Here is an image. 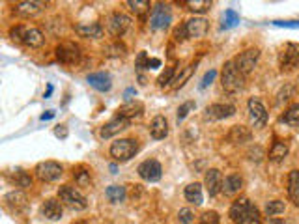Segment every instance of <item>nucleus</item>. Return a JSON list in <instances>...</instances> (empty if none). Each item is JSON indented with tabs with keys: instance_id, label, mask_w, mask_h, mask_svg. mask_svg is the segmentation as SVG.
Segmentation results:
<instances>
[{
	"instance_id": "obj_1",
	"label": "nucleus",
	"mask_w": 299,
	"mask_h": 224,
	"mask_svg": "<svg viewBox=\"0 0 299 224\" xmlns=\"http://www.w3.org/2000/svg\"><path fill=\"white\" fill-rule=\"evenodd\" d=\"M10 38L17 43H23V45L30 47V49H40V47L45 45V36L40 28H34V26H13L10 30Z\"/></svg>"
},
{
	"instance_id": "obj_2",
	"label": "nucleus",
	"mask_w": 299,
	"mask_h": 224,
	"mask_svg": "<svg viewBox=\"0 0 299 224\" xmlns=\"http://www.w3.org/2000/svg\"><path fill=\"white\" fill-rule=\"evenodd\" d=\"M221 84L226 93H237L245 88V77L237 71L234 60L224 62L223 71H221Z\"/></svg>"
},
{
	"instance_id": "obj_3",
	"label": "nucleus",
	"mask_w": 299,
	"mask_h": 224,
	"mask_svg": "<svg viewBox=\"0 0 299 224\" xmlns=\"http://www.w3.org/2000/svg\"><path fill=\"white\" fill-rule=\"evenodd\" d=\"M138 149H140V144L135 138H118L110 144L109 153L116 163H126L137 155Z\"/></svg>"
},
{
	"instance_id": "obj_4",
	"label": "nucleus",
	"mask_w": 299,
	"mask_h": 224,
	"mask_svg": "<svg viewBox=\"0 0 299 224\" xmlns=\"http://www.w3.org/2000/svg\"><path fill=\"white\" fill-rule=\"evenodd\" d=\"M58 200L62 202L66 207L73 209V211H84L88 207V200L84 198V195L79 189L71 187V185L58 187Z\"/></svg>"
},
{
	"instance_id": "obj_5",
	"label": "nucleus",
	"mask_w": 299,
	"mask_h": 224,
	"mask_svg": "<svg viewBox=\"0 0 299 224\" xmlns=\"http://www.w3.org/2000/svg\"><path fill=\"white\" fill-rule=\"evenodd\" d=\"M172 23V10L168 4L165 2H159L152 8V13H150V28L159 32V30H167Z\"/></svg>"
},
{
	"instance_id": "obj_6",
	"label": "nucleus",
	"mask_w": 299,
	"mask_h": 224,
	"mask_svg": "<svg viewBox=\"0 0 299 224\" xmlns=\"http://www.w3.org/2000/svg\"><path fill=\"white\" fill-rule=\"evenodd\" d=\"M34 172H36V178L40 179V181H43V183H52V181H58V179L62 178L64 168H62V165L56 161H41L36 165Z\"/></svg>"
},
{
	"instance_id": "obj_7",
	"label": "nucleus",
	"mask_w": 299,
	"mask_h": 224,
	"mask_svg": "<svg viewBox=\"0 0 299 224\" xmlns=\"http://www.w3.org/2000/svg\"><path fill=\"white\" fill-rule=\"evenodd\" d=\"M279 66L282 73H290L299 68V45L297 43H286L282 52L279 54Z\"/></svg>"
},
{
	"instance_id": "obj_8",
	"label": "nucleus",
	"mask_w": 299,
	"mask_h": 224,
	"mask_svg": "<svg viewBox=\"0 0 299 224\" xmlns=\"http://www.w3.org/2000/svg\"><path fill=\"white\" fill-rule=\"evenodd\" d=\"M129 26H131V17L126 15V13L112 12L109 17H107V30H109V34L114 36V38H122V36L129 30Z\"/></svg>"
},
{
	"instance_id": "obj_9",
	"label": "nucleus",
	"mask_w": 299,
	"mask_h": 224,
	"mask_svg": "<svg viewBox=\"0 0 299 224\" xmlns=\"http://www.w3.org/2000/svg\"><path fill=\"white\" fill-rule=\"evenodd\" d=\"M258 58H260V51L258 49H247V51L240 52V56H236L234 63H236L237 71L243 75V77H247L254 68H256V63H258Z\"/></svg>"
},
{
	"instance_id": "obj_10",
	"label": "nucleus",
	"mask_w": 299,
	"mask_h": 224,
	"mask_svg": "<svg viewBox=\"0 0 299 224\" xmlns=\"http://www.w3.org/2000/svg\"><path fill=\"white\" fill-rule=\"evenodd\" d=\"M138 176L144 179V181H148V183H156L159 181L163 176V168H161V163L156 161V159H146L138 165L137 168Z\"/></svg>"
},
{
	"instance_id": "obj_11",
	"label": "nucleus",
	"mask_w": 299,
	"mask_h": 224,
	"mask_svg": "<svg viewBox=\"0 0 299 224\" xmlns=\"http://www.w3.org/2000/svg\"><path fill=\"white\" fill-rule=\"evenodd\" d=\"M247 109H249L251 123H253L256 129L265 127V123H267V110H265L264 103H262L258 98H251L247 103Z\"/></svg>"
},
{
	"instance_id": "obj_12",
	"label": "nucleus",
	"mask_w": 299,
	"mask_h": 224,
	"mask_svg": "<svg viewBox=\"0 0 299 224\" xmlns=\"http://www.w3.org/2000/svg\"><path fill=\"white\" fill-rule=\"evenodd\" d=\"M56 58L58 62L66 63V66L77 63L81 58V49H79V45H75L73 41H64L56 47Z\"/></svg>"
},
{
	"instance_id": "obj_13",
	"label": "nucleus",
	"mask_w": 299,
	"mask_h": 224,
	"mask_svg": "<svg viewBox=\"0 0 299 224\" xmlns=\"http://www.w3.org/2000/svg\"><path fill=\"white\" fill-rule=\"evenodd\" d=\"M45 6H47L45 2H38V0H21L17 4H13L12 12L15 13V15H19V17L28 19L43 12Z\"/></svg>"
},
{
	"instance_id": "obj_14",
	"label": "nucleus",
	"mask_w": 299,
	"mask_h": 224,
	"mask_svg": "<svg viewBox=\"0 0 299 224\" xmlns=\"http://www.w3.org/2000/svg\"><path fill=\"white\" fill-rule=\"evenodd\" d=\"M236 114V107L230 103H213L210 107H206V114L204 118L210 121H219V120H226L230 116Z\"/></svg>"
},
{
	"instance_id": "obj_15",
	"label": "nucleus",
	"mask_w": 299,
	"mask_h": 224,
	"mask_svg": "<svg viewBox=\"0 0 299 224\" xmlns=\"http://www.w3.org/2000/svg\"><path fill=\"white\" fill-rule=\"evenodd\" d=\"M127 127H129V120L122 118V116H114V118L107 121L105 125H101V129H99V137L103 138V140H107V138L116 137L118 133L126 131Z\"/></svg>"
},
{
	"instance_id": "obj_16",
	"label": "nucleus",
	"mask_w": 299,
	"mask_h": 224,
	"mask_svg": "<svg viewBox=\"0 0 299 224\" xmlns=\"http://www.w3.org/2000/svg\"><path fill=\"white\" fill-rule=\"evenodd\" d=\"M210 30V23L202 17H193L189 21H185V32H187V38L191 40H200L207 34Z\"/></svg>"
},
{
	"instance_id": "obj_17",
	"label": "nucleus",
	"mask_w": 299,
	"mask_h": 224,
	"mask_svg": "<svg viewBox=\"0 0 299 224\" xmlns=\"http://www.w3.org/2000/svg\"><path fill=\"white\" fill-rule=\"evenodd\" d=\"M73 28L81 38L86 40H101L105 34V28L99 23H77Z\"/></svg>"
},
{
	"instance_id": "obj_18",
	"label": "nucleus",
	"mask_w": 299,
	"mask_h": 224,
	"mask_svg": "<svg viewBox=\"0 0 299 224\" xmlns=\"http://www.w3.org/2000/svg\"><path fill=\"white\" fill-rule=\"evenodd\" d=\"M86 82L98 92H109L112 88V77L107 71H96L86 77Z\"/></svg>"
},
{
	"instance_id": "obj_19",
	"label": "nucleus",
	"mask_w": 299,
	"mask_h": 224,
	"mask_svg": "<svg viewBox=\"0 0 299 224\" xmlns=\"http://www.w3.org/2000/svg\"><path fill=\"white\" fill-rule=\"evenodd\" d=\"M204 185H206L207 195L217 196L223 190V174H221V170L210 168L206 172V178H204Z\"/></svg>"
},
{
	"instance_id": "obj_20",
	"label": "nucleus",
	"mask_w": 299,
	"mask_h": 224,
	"mask_svg": "<svg viewBox=\"0 0 299 224\" xmlns=\"http://www.w3.org/2000/svg\"><path fill=\"white\" fill-rule=\"evenodd\" d=\"M64 213V204L56 198H49V200L43 202L41 206V215L49 220H60Z\"/></svg>"
},
{
	"instance_id": "obj_21",
	"label": "nucleus",
	"mask_w": 299,
	"mask_h": 224,
	"mask_svg": "<svg viewBox=\"0 0 299 224\" xmlns=\"http://www.w3.org/2000/svg\"><path fill=\"white\" fill-rule=\"evenodd\" d=\"M150 135L154 140H163V138L168 137V121L165 116H156L152 123H150Z\"/></svg>"
},
{
	"instance_id": "obj_22",
	"label": "nucleus",
	"mask_w": 299,
	"mask_h": 224,
	"mask_svg": "<svg viewBox=\"0 0 299 224\" xmlns=\"http://www.w3.org/2000/svg\"><path fill=\"white\" fill-rule=\"evenodd\" d=\"M142 112H144V105L140 101H126L120 109L116 110V116H122L126 120H133V118L142 116Z\"/></svg>"
},
{
	"instance_id": "obj_23",
	"label": "nucleus",
	"mask_w": 299,
	"mask_h": 224,
	"mask_svg": "<svg viewBox=\"0 0 299 224\" xmlns=\"http://www.w3.org/2000/svg\"><path fill=\"white\" fill-rule=\"evenodd\" d=\"M243 189V178L240 174H230L223 179V193L226 196H234Z\"/></svg>"
},
{
	"instance_id": "obj_24",
	"label": "nucleus",
	"mask_w": 299,
	"mask_h": 224,
	"mask_svg": "<svg viewBox=\"0 0 299 224\" xmlns=\"http://www.w3.org/2000/svg\"><path fill=\"white\" fill-rule=\"evenodd\" d=\"M251 138H253V133L251 129L245 125H234L228 133V140L232 144H245V142H251Z\"/></svg>"
},
{
	"instance_id": "obj_25",
	"label": "nucleus",
	"mask_w": 299,
	"mask_h": 224,
	"mask_svg": "<svg viewBox=\"0 0 299 224\" xmlns=\"http://www.w3.org/2000/svg\"><path fill=\"white\" fill-rule=\"evenodd\" d=\"M288 151H290L288 142H284V140H275L270 149V153H267V159L273 163H281V161H284V157L288 155Z\"/></svg>"
},
{
	"instance_id": "obj_26",
	"label": "nucleus",
	"mask_w": 299,
	"mask_h": 224,
	"mask_svg": "<svg viewBox=\"0 0 299 224\" xmlns=\"http://www.w3.org/2000/svg\"><path fill=\"white\" fill-rule=\"evenodd\" d=\"M288 196L293 206L299 207V170H292L288 174Z\"/></svg>"
},
{
	"instance_id": "obj_27",
	"label": "nucleus",
	"mask_w": 299,
	"mask_h": 224,
	"mask_svg": "<svg viewBox=\"0 0 299 224\" xmlns=\"http://www.w3.org/2000/svg\"><path fill=\"white\" fill-rule=\"evenodd\" d=\"M185 200L189 204H195V206H200L204 202V195H202V185L200 183H189L184 190Z\"/></svg>"
},
{
	"instance_id": "obj_28",
	"label": "nucleus",
	"mask_w": 299,
	"mask_h": 224,
	"mask_svg": "<svg viewBox=\"0 0 299 224\" xmlns=\"http://www.w3.org/2000/svg\"><path fill=\"white\" fill-rule=\"evenodd\" d=\"M251 206H253V204L249 202V198L242 196V198H237V200L232 202V206H230V211H228V215H230L232 220H237V218L242 217L243 213L247 211V209H249Z\"/></svg>"
},
{
	"instance_id": "obj_29",
	"label": "nucleus",
	"mask_w": 299,
	"mask_h": 224,
	"mask_svg": "<svg viewBox=\"0 0 299 224\" xmlns=\"http://www.w3.org/2000/svg\"><path fill=\"white\" fill-rule=\"evenodd\" d=\"M105 196H107V200L112 202V204H120V202L126 200V187L124 185H110V187H107V190H105Z\"/></svg>"
},
{
	"instance_id": "obj_30",
	"label": "nucleus",
	"mask_w": 299,
	"mask_h": 224,
	"mask_svg": "<svg viewBox=\"0 0 299 224\" xmlns=\"http://www.w3.org/2000/svg\"><path fill=\"white\" fill-rule=\"evenodd\" d=\"M195 69H196V62L189 63V66H185V68L182 69L178 75H176V79L172 81V84H170V86H172L174 90L182 88L185 84V81H189V79H191V75H193V71H195Z\"/></svg>"
},
{
	"instance_id": "obj_31",
	"label": "nucleus",
	"mask_w": 299,
	"mask_h": 224,
	"mask_svg": "<svg viewBox=\"0 0 299 224\" xmlns=\"http://www.w3.org/2000/svg\"><path fill=\"white\" fill-rule=\"evenodd\" d=\"M281 120L290 127H299V103L290 105V107L284 110V114H282Z\"/></svg>"
},
{
	"instance_id": "obj_32",
	"label": "nucleus",
	"mask_w": 299,
	"mask_h": 224,
	"mask_svg": "<svg viewBox=\"0 0 299 224\" xmlns=\"http://www.w3.org/2000/svg\"><path fill=\"white\" fill-rule=\"evenodd\" d=\"M236 224H262V217H260V211L256 206H251L247 211L243 213L242 217L237 218Z\"/></svg>"
},
{
	"instance_id": "obj_33",
	"label": "nucleus",
	"mask_w": 299,
	"mask_h": 224,
	"mask_svg": "<svg viewBox=\"0 0 299 224\" xmlns=\"http://www.w3.org/2000/svg\"><path fill=\"white\" fill-rule=\"evenodd\" d=\"M4 202H6L8 207H13L15 211H19L21 207L26 206V198H24V195H23V193H19V190H13V193L6 195Z\"/></svg>"
},
{
	"instance_id": "obj_34",
	"label": "nucleus",
	"mask_w": 299,
	"mask_h": 224,
	"mask_svg": "<svg viewBox=\"0 0 299 224\" xmlns=\"http://www.w3.org/2000/svg\"><path fill=\"white\" fill-rule=\"evenodd\" d=\"M73 178L77 181L79 187H90L92 185V176H90V170L84 167H77L73 168Z\"/></svg>"
},
{
	"instance_id": "obj_35",
	"label": "nucleus",
	"mask_w": 299,
	"mask_h": 224,
	"mask_svg": "<svg viewBox=\"0 0 299 224\" xmlns=\"http://www.w3.org/2000/svg\"><path fill=\"white\" fill-rule=\"evenodd\" d=\"M184 6L193 13H204L212 8V0H185Z\"/></svg>"
},
{
	"instance_id": "obj_36",
	"label": "nucleus",
	"mask_w": 299,
	"mask_h": 224,
	"mask_svg": "<svg viewBox=\"0 0 299 224\" xmlns=\"http://www.w3.org/2000/svg\"><path fill=\"white\" fill-rule=\"evenodd\" d=\"M284 211H286V204L282 200H271L265 204V215L270 218L277 217V215H282Z\"/></svg>"
},
{
	"instance_id": "obj_37",
	"label": "nucleus",
	"mask_w": 299,
	"mask_h": 224,
	"mask_svg": "<svg viewBox=\"0 0 299 224\" xmlns=\"http://www.w3.org/2000/svg\"><path fill=\"white\" fill-rule=\"evenodd\" d=\"M126 6L131 10L135 15H144L146 12H150V4L148 0H127L126 2Z\"/></svg>"
},
{
	"instance_id": "obj_38",
	"label": "nucleus",
	"mask_w": 299,
	"mask_h": 224,
	"mask_svg": "<svg viewBox=\"0 0 299 224\" xmlns=\"http://www.w3.org/2000/svg\"><path fill=\"white\" fill-rule=\"evenodd\" d=\"M176 79V68H165V71H163L159 77H157V84L161 88H167V86H170L172 84V81Z\"/></svg>"
},
{
	"instance_id": "obj_39",
	"label": "nucleus",
	"mask_w": 299,
	"mask_h": 224,
	"mask_svg": "<svg viewBox=\"0 0 299 224\" xmlns=\"http://www.w3.org/2000/svg\"><path fill=\"white\" fill-rule=\"evenodd\" d=\"M126 45L120 43V41H114V43H110V45L105 47V54L110 58H118V56H126Z\"/></svg>"
},
{
	"instance_id": "obj_40",
	"label": "nucleus",
	"mask_w": 299,
	"mask_h": 224,
	"mask_svg": "<svg viewBox=\"0 0 299 224\" xmlns=\"http://www.w3.org/2000/svg\"><path fill=\"white\" fill-rule=\"evenodd\" d=\"M240 23V15H237L232 8H228L224 12V21H223V28H234L236 24Z\"/></svg>"
},
{
	"instance_id": "obj_41",
	"label": "nucleus",
	"mask_w": 299,
	"mask_h": 224,
	"mask_svg": "<svg viewBox=\"0 0 299 224\" xmlns=\"http://www.w3.org/2000/svg\"><path fill=\"white\" fill-rule=\"evenodd\" d=\"M196 103L195 101H185V103L180 105V109H178V114H176V120H178V123H182V121L189 116L191 110H195Z\"/></svg>"
},
{
	"instance_id": "obj_42",
	"label": "nucleus",
	"mask_w": 299,
	"mask_h": 224,
	"mask_svg": "<svg viewBox=\"0 0 299 224\" xmlns=\"http://www.w3.org/2000/svg\"><path fill=\"white\" fill-rule=\"evenodd\" d=\"M15 183H17L19 187H23V189H26V187H32V178H30L24 170L17 168V170H15Z\"/></svg>"
},
{
	"instance_id": "obj_43",
	"label": "nucleus",
	"mask_w": 299,
	"mask_h": 224,
	"mask_svg": "<svg viewBox=\"0 0 299 224\" xmlns=\"http://www.w3.org/2000/svg\"><path fill=\"white\" fill-rule=\"evenodd\" d=\"M178 220L182 224H191L195 222V211L191 207H182L178 211Z\"/></svg>"
},
{
	"instance_id": "obj_44",
	"label": "nucleus",
	"mask_w": 299,
	"mask_h": 224,
	"mask_svg": "<svg viewBox=\"0 0 299 224\" xmlns=\"http://www.w3.org/2000/svg\"><path fill=\"white\" fill-rule=\"evenodd\" d=\"M292 95H293V86L292 84H284V86L281 88V92L277 93V103H284V101H288Z\"/></svg>"
},
{
	"instance_id": "obj_45",
	"label": "nucleus",
	"mask_w": 299,
	"mask_h": 224,
	"mask_svg": "<svg viewBox=\"0 0 299 224\" xmlns=\"http://www.w3.org/2000/svg\"><path fill=\"white\" fill-rule=\"evenodd\" d=\"M219 213L217 211H204L200 217V222L204 224H219Z\"/></svg>"
},
{
	"instance_id": "obj_46",
	"label": "nucleus",
	"mask_w": 299,
	"mask_h": 224,
	"mask_svg": "<svg viewBox=\"0 0 299 224\" xmlns=\"http://www.w3.org/2000/svg\"><path fill=\"white\" fill-rule=\"evenodd\" d=\"M137 69H148V63H150V56H148V52L146 51H140L138 52V56H137Z\"/></svg>"
},
{
	"instance_id": "obj_47",
	"label": "nucleus",
	"mask_w": 299,
	"mask_h": 224,
	"mask_svg": "<svg viewBox=\"0 0 299 224\" xmlns=\"http://www.w3.org/2000/svg\"><path fill=\"white\" fill-rule=\"evenodd\" d=\"M215 77H217V71L215 69H210L204 77H202V82H200V90H204V88H207L210 84H212L213 81H215Z\"/></svg>"
},
{
	"instance_id": "obj_48",
	"label": "nucleus",
	"mask_w": 299,
	"mask_h": 224,
	"mask_svg": "<svg viewBox=\"0 0 299 224\" xmlns=\"http://www.w3.org/2000/svg\"><path fill=\"white\" fill-rule=\"evenodd\" d=\"M273 24L282 28H299V21H273Z\"/></svg>"
},
{
	"instance_id": "obj_49",
	"label": "nucleus",
	"mask_w": 299,
	"mask_h": 224,
	"mask_svg": "<svg viewBox=\"0 0 299 224\" xmlns=\"http://www.w3.org/2000/svg\"><path fill=\"white\" fill-rule=\"evenodd\" d=\"M54 135H56L58 138H68V135H69V131H68V127L66 125H56L54 127Z\"/></svg>"
},
{
	"instance_id": "obj_50",
	"label": "nucleus",
	"mask_w": 299,
	"mask_h": 224,
	"mask_svg": "<svg viewBox=\"0 0 299 224\" xmlns=\"http://www.w3.org/2000/svg\"><path fill=\"white\" fill-rule=\"evenodd\" d=\"M174 38L178 41H182V40H185L187 38V32H185V24H182V26H178L176 28V32H174Z\"/></svg>"
},
{
	"instance_id": "obj_51",
	"label": "nucleus",
	"mask_w": 299,
	"mask_h": 224,
	"mask_svg": "<svg viewBox=\"0 0 299 224\" xmlns=\"http://www.w3.org/2000/svg\"><path fill=\"white\" fill-rule=\"evenodd\" d=\"M157 68H161V60L159 58H150L148 69H157Z\"/></svg>"
},
{
	"instance_id": "obj_52",
	"label": "nucleus",
	"mask_w": 299,
	"mask_h": 224,
	"mask_svg": "<svg viewBox=\"0 0 299 224\" xmlns=\"http://www.w3.org/2000/svg\"><path fill=\"white\" fill-rule=\"evenodd\" d=\"M54 118V110H47V112H43V114L40 116L41 121H47V120H52Z\"/></svg>"
},
{
	"instance_id": "obj_53",
	"label": "nucleus",
	"mask_w": 299,
	"mask_h": 224,
	"mask_svg": "<svg viewBox=\"0 0 299 224\" xmlns=\"http://www.w3.org/2000/svg\"><path fill=\"white\" fill-rule=\"evenodd\" d=\"M131 95H137V90H135V88H127L126 93H124V98H126L127 101H133Z\"/></svg>"
},
{
	"instance_id": "obj_54",
	"label": "nucleus",
	"mask_w": 299,
	"mask_h": 224,
	"mask_svg": "<svg viewBox=\"0 0 299 224\" xmlns=\"http://www.w3.org/2000/svg\"><path fill=\"white\" fill-rule=\"evenodd\" d=\"M52 90H54V88H52V84H49V86H47V93H45V98H51Z\"/></svg>"
},
{
	"instance_id": "obj_55",
	"label": "nucleus",
	"mask_w": 299,
	"mask_h": 224,
	"mask_svg": "<svg viewBox=\"0 0 299 224\" xmlns=\"http://www.w3.org/2000/svg\"><path fill=\"white\" fill-rule=\"evenodd\" d=\"M73 224H88L86 220H77V222H73Z\"/></svg>"
},
{
	"instance_id": "obj_56",
	"label": "nucleus",
	"mask_w": 299,
	"mask_h": 224,
	"mask_svg": "<svg viewBox=\"0 0 299 224\" xmlns=\"http://www.w3.org/2000/svg\"><path fill=\"white\" fill-rule=\"evenodd\" d=\"M198 224H204V222H198Z\"/></svg>"
}]
</instances>
